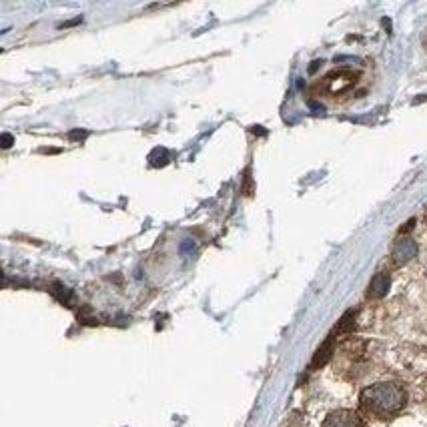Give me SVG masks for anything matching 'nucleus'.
Here are the masks:
<instances>
[{
  "label": "nucleus",
  "mask_w": 427,
  "mask_h": 427,
  "mask_svg": "<svg viewBox=\"0 0 427 427\" xmlns=\"http://www.w3.org/2000/svg\"><path fill=\"white\" fill-rule=\"evenodd\" d=\"M361 409L375 419H391L407 404V394L404 385L395 382L373 383L361 391Z\"/></svg>",
  "instance_id": "1"
},
{
  "label": "nucleus",
  "mask_w": 427,
  "mask_h": 427,
  "mask_svg": "<svg viewBox=\"0 0 427 427\" xmlns=\"http://www.w3.org/2000/svg\"><path fill=\"white\" fill-rule=\"evenodd\" d=\"M321 427H367L363 417L353 409H337L325 417Z\"/></svg>",
  "instance_id": "2"
},
{
  "label": "nucleus",
  "mask_w": 427,
  "mask_h": 427,
  "mask_svg": "<svg viewBox=\"0 0 427 427\" xmlns=\"http://www.w3.org/2000/svg\"><path fill=\"white\" fill-rule=\"evenodd\" d=\"M417 253V245L416 241H411V239H401V241H397L394 247V263L395 265H404L407 263L409 259L416 257Z\"/></svg>",
  "instance_id": "3"
},
{
  "label": "nucleus",
  "mask_w": 427,
  "mask_h": 427,
  "mask_svg": "<svg viewBox=\"0 0 427 427\" xmlns=\"http://www.w3.org/2000/svg\"><path fill=\"white\" fill-rule=\"evenodd\" d=\"M387 289H389V275L377 273V275L373 277V281H371L367 295H369L371 299H379V297H383V295L387 293Z\"/></svg>",
  "instance_id": "4"
},
{
  "label": "nucleus",
  "mask_w": 427,
  "mask_h": 427,
  "mask_svg": "<svg viewBox=\"0 0 427 427\" xmlns=\"http://www.w3.org/2000/svg\"><path fill=\"white\" fill-rule=\"evenodd\" d=\"M333 341H335V335H331V337L327 339L325 343L321 345V349L317 351V355L313 357V365L311 367H321V365H325L327 360L331 357V353H333Z\"/></svg>",
  "instance_id": "5"
},
{
  "label": "nucleus",
  "mask_w": 427,
  "mask_h": 427,
  "mask_svg": "<svg viewBox=\"0 0 427 427\" xmlns=\"http://www.w3.org/2000/svg\"><path fill=\"white\" fill-rule=\"evenodd\" d=\"M426 48H427V34H426Z\"/></svg>",
  "instance_id": "6"
},
{
  "label": "nucleus",
  "mask_w": 427,
  "mask_h": 427,
  "mask_svg": "<svg viewBox=\"0 0 427 427\" xmlns=\"http://www.w3.org/2000/svg\"><path fill=\"white\" fill-rule=\"evenodd\" d=\"M426 391H427V379H426Z\"/></svg>",
  "instance_id": "7"
}]
</instances>
